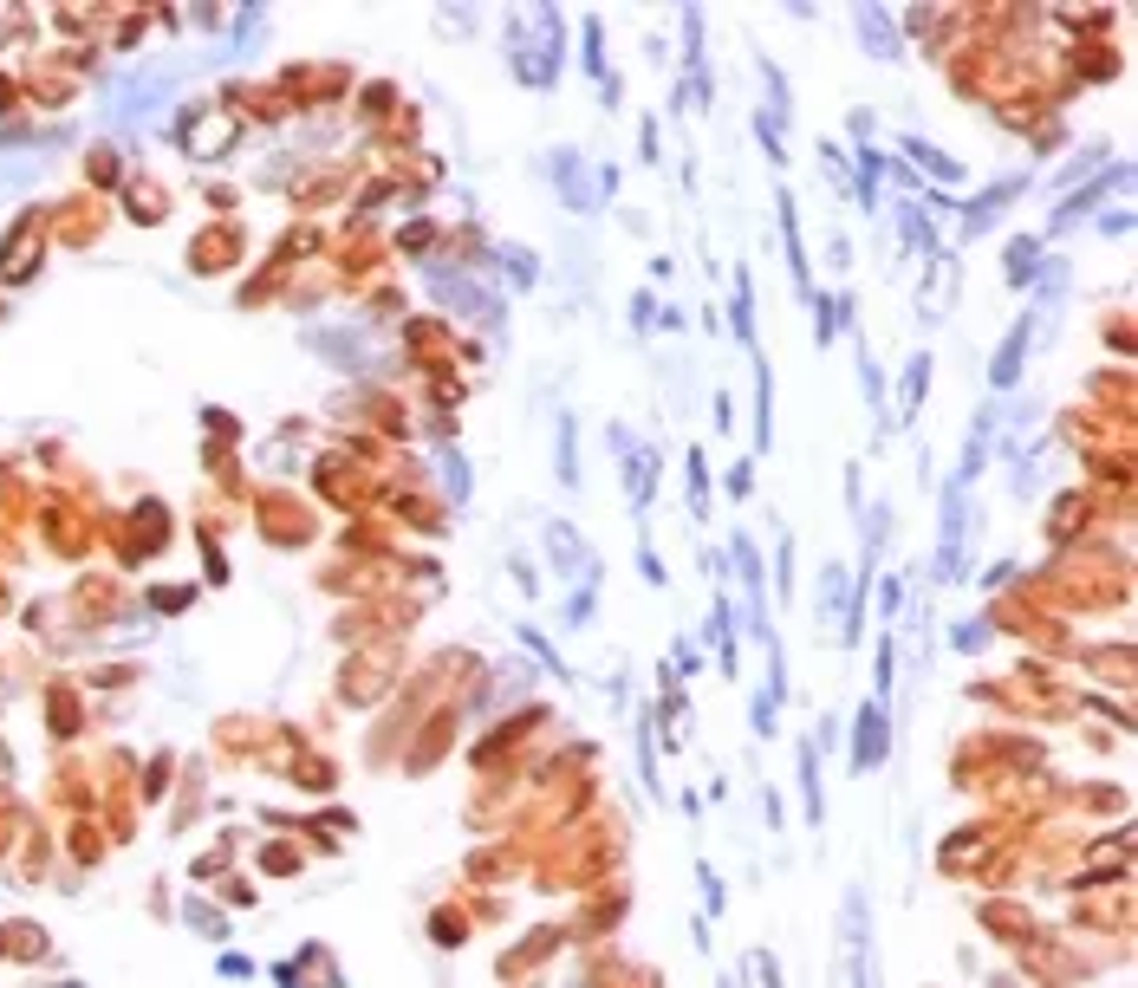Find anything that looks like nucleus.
Here are the masks:
<instances>
[{
    "label": "nucleus",
    "instance_id": "40",
    "mask_svg": "<svg viewBox=\"0 0 1138 988\" xmlns=\"http://www.w3.org/2000/svg\"><path fill=\"white\" fill-rule=\"evenodd\" d=\"M983 638H990V625H976V618L956 625V650H983Z\"/></svg>",
    "mask_w": 1138,
    "mask_h": 988
},
{
    "label": "nucleus",
    "instance_id": "14",
    "mask_svg": "<svg viewBox=\"0 0 1138 988\" xmlns=\"http://www.w3.org/2000/svg\"><path fill=\"white\" fill-rule=\"evenodd\" d=\"M1126 176H1132V169H1126V163H1113V169H1106V176H1099L1093 189H1080V196H1074V202H1060V215L1047 222V235H1067L1074 222H1087V208H1093V202L1106 196V189H1126Z\"/></svg>",
    "mask_w": 1138,
    "mask_h": 988
},
{
    "label": "nucleus",
    "instance_id": "15",
    "mask_svg": "<svg viewBox=\"0 0 1138 988\" xmlns=\"http://www.w3.org/2000/svg\"><path fill=\"white\" fill-rule=\"evenodd\" d=\"M924 384H931V351H911V364H904V378H898V423H917V410H924ZM891 423V430H898Z\"/></svg>",
    "mask_w": 1138,
    "mask_h": 988
},
{
    "label": "nucleus",
    "instance_id": "6",
    "mask_svg": "<svg viewBox=\"0 0 1138 988\" xmlns=\"http://www.w3.org/2000/svg\"><path fill=\"white\" fill-rule=\"evenodd\" d=\"M956 294H963V260H956L950 247L924 254V280H917V326H943V319H950V306H956Z\"/></svg>",
    "mask_w": 1138,
    "mask_h": 988
},
{
    "label": "nucleus",
    "instance_id": "32",
    "mask_svg": "<svg viewBox=\"0 0 1138 988\" xmlns=\"http://www.w3.org/2000/svg\"><path fill=\"white\" fill-rule=\"evenodd\" d=\"M742 969L755 976V988H788V982H781V963H775L768 949H748V956H742Z\"/></svg>",
    "mask_w": 1138,
    "mask_h": 988
},
{
    "label": "nucleus",
    "instance_id": "3",
    "mask_svg": "<svg viewBox=\"0 0 1138 988\" xmlns=\"http://www.w3.org/2000/svg\"><path fill=\"white\" fill-rule=\"evenodd\" d=\"M546 176H553V189H560V202H566L573 215H593L598 202H605L612 189H618V169L605 163V169L593 176L580 150H553V156H546Z\"/></svg>",
    "mask_w": 1138,
    "mask_h": 988
},
{
    "label": "nucleus",
    "instance_id": "8",
    "mask_svg": "<svg viewBox=\"0 0 1138 988\" xmlns=\"http://www.w3.org/2000/svg\"><path fill=\"white\" fill-rule=\"evenodd\" d=\"M729 553H736V573H742V593H748V625H755L748 638L768 650V644H775V625H768V573H761V559H755V541H748V534H736Z\"/></svg>",
    "mask_w": 1138,
    "mask_h": 988
},
{
    "label": "nucleus",
    "instance_id": "4",
    "mask_svg": "<svg viewBox=\"0 0 1138 988\" xmlns=\"http://www.w3.org/2000/svg\"><path fill=\"white\" fill-rule=\"evenodd\" d=\"M963 546H970V488L943 482V527H937V553H931V579L937 586L963 579Z\"/></svg>",
    "mask_w": 1138,
    "mask_h": 988
},
{
    "label": "nucleus",
    "instance_id": "2",
    "mask_svg": "<svg viewBox=\"0 0 1138 988\" xmlns=\"http://www.w3.org/2000/svg\"><path fill=\"white\" fill-rule=\"evenodd\" d=\"M852 988H879V956H872V904L865 891H845L840 897V963H833V982Z\"/></svg>",
    "mask_w": 1138,
    "mask_h": 988
},
{
    "label": "nucleus",
    "instance_id": "20",
    "mask_svg": "<svg viewBox=\"0 0 1138 988\" xmlns=\"http://www.w3.org/2000/svg\"><path fill=\"white\" fill-rule=\"evenodd\" d=\"M813 312H820V326H813V339H820V346H833V339H840L845 326H852V294H813Z\"/></svg>",
    "mask_w": 1138,
    "mask_h": 988
},
{
    "label": "nucleus",
    "instance_id": "25",
    "mask_svg": "<svg viewBox=\"0 0 1138 988\" xmlns=\"http://www.w3.org/2000/svg\"><path fill=\"white\" fill-rule=\"evenodd\" d=\"M553 469H560V482H566V488H580V430H573V416H560V443H553Z\"/></svg>",
    "mask_w": 1138,
    "mask_h": 988
},
{
    "label": "nucleus",
    "instance_id": "1",
    "mask_svg": "<svg viewBox=\"0 0 1138 988\" xmlns=\"http://www.w3.org/2000/svg\"><path fill=\"white\" fill-rule=\"evenodd\" d=\"M560 59H566V20H560V7H527V13L508 20V72L527 92L560 85Z\"/></svg>",
    "mask_w": 1138,
    "mask_h": 988
},
{
    "label": "nucleus",
    "instance_id": "22",
    "mask_svg": "<svg viewBox=\"0 0 1138 988\" xmlns=\"http://www.w3.org/2000/svg\"><path fill=\"white\" fill-rule=\"evenodd\" d=\"M904 150L917 156V169L931 176V183H963V163L950 156V150H937V144H924V137H904Z\"/></svg>",
    "mask_w": 1138,
    "mask_h": 988
},
{
    "label": "nucleus",
    "instance_id": "9",
    "mask_svg": "<svg viewBox=\"0 0 1138 988\" xmlns=\"http://www.w3.org/2000/svg\"><path fill=\"white\" fill-rule=\"evenodd\" d=\"M885 748H891V702H865L859 709V741H852V774H872L885 768Z\"/></svg>",
    "mask_w": 1138,
    "mask_h": 988
},
{
    "label": "nucleus",
    "instance_id": "39",
    "mask_svg": "<svg viewBox=\"0 0 1138 988\" xmlns=\"http://www.w3.org/2000/svg\"><path fill=\"white\" fill-rule=\"evenodd\" d=\"M638 774H644V788L657 793V768H650V722H644V735H638Z\"/></svg>",
    "mask_w": 1138,
    "mask_h": 988
},
{
    "label": "nucleus",
    "instance_id": "23",
    "mask_svg": "<svg viewBox=\"0 0 1138 988\" xmlns=\"http://www.w3.org/2000/svg\"><path fill=\"white\" fill-rule=\"evenodd\" d=\"M729 326H736V346L742 351H761L755 346V274L748 267H736V319Z\"/></svg>",
    "mask_w": 1138,
    "mask_h": 988
},
{
    "label": "nucleus",
    "instance_id": "16",
    "mask_svg": "<svg viewBox=\"0 0 1138 988\" xmlns=\"http://www.w3.org/2000/svg\"><path fill=\"white\" fill-rule=\"evenodd\" d=\"M748 358H755V449L768 455L775 449V371L761 351H748Z\"/></svg>",
    "mask_w": 1138,
    "mask_h": 988
},
{
    "label": "nucleus",
    "instance_id": "34",
    "mask_svg": "<svg viewBox=\"0 0 1138 988\" xmlns=\"http://www.w3.org/2000/svg\"><path fill=\"white\" fill-rule=\"evenodd\" d=\"M820 163H827V183H833V189H845V176H852V163H845V150L833 144V137H820Z\"/></svg>",
    "mask_w": 1138,
    "mask_h": 988
},
{
    "label": "nucleus",
    "instance_id": "37",
    "mask_svg": "<svg viewBox=\"0 0 1138 988\" xmlns=\"http://www.w3.org/2000/svg\"><path fill=\"white\" fill-rule=\"evenodd\" d=\"M872 690H879V702H891V631H885V644H879V657H872Z\"/></svg>",
    "mask_w": 1138,
    "mask_h": 988
},
{
    "label": "nucleus",
    "instance_id": "36",
    "mask_svg": "<svg viewBox=\"0 0 1138 988\" xmlns=\"http://www.w3.org/2000/svg\"><path fill=\"white\" fill-rule=\"evenodd\" d=\"M788 573H793V541L781 534V541H775V586H781V605L793 598V579H788Z\"/></svg>",
    "mask_w": 1138,
    "mask_h": 988
},
{
    "label": "nucleus",
    "instance_id": "33",
    "mask_svg": "<svg viewBox=\"0 0 1138 988\" xmlns=\"http://www.w3.org/2000/svg\"><path fill=\"white\" fill-rule=\"evenodd\" d=\"M580 33H586V72L605 85V79H612V72H605V27H598V20H586Z\"/></svg>",
    "mask_w": 1138,
    "mask_h": 988
},
{
    "label": "nucleus",
    "instance_id": "35",
    "mask_svg": "<svg viewBox=\"0 0 1138 988\" xmlns=\"http://www.w3.org/2000/svg\"><path fill=\"white\" fill-rule=\"evenodd\" d=\"M755 137H761V150H768L775 163H788V137H781V124H775V117H761V111H755Z\"/></svg>",
    "mask_w": 1138,
    "mask_h": 988
},
{
    "label": "nucleus",
    "instance_id": "45",
    "mask_svg": "<svg viewBox=\"0 0 1138 988\" xmlns=\"http://www.w3.org/2000/svg\"><path fill=\"white\" fill-rule=\"evenodd\" d=\"M632 326H638V332L650 326V294H638V299H632Z\"/></svg>",
    "mask_w": 1138,
    "mask_h": 988
},
{
    "label": "nucleus",
    "instance_id": "46",
    "mask_svg": "<svg viewBox=\"0 0 1138 988\" xmlns=\"http://www.w3.org/2000/svg\"><path fill=\"white\" fill-rule=\"evenodd\" d=\"M716 988H736V982H729V976H722V982H716Z\"/></svg>",
    "mask_w": 1138,
    "mask_h": 988
},
{
    "label": "nucleus",
    "instance_id": "41",
    "mask_svg": "<svg viewBox=\"0 0 1138 988\" xmlns=\"http://www.w3.org/2000/svg\"><path fill=\"white\" fill-rule=\"evenodd\" d=\"M443 469H449V494L462 501V494H469V482H462V455H455V449H443Z\"/></svg>",
    "mask_w": 1138,
    "mask_h": 988
},
{
    "label": "nucleus",
    "instance_id": "18",
    "mask_svg": "<svg viewBox=\"0 0 1138 988\" xmlns=\"http://www.w3.org/2000/svg\"><path fill=\"white\" fill-rule=\"evenodd\" d=\"M781 247H788V274H793V287L813 299V274H807V247H800V215H793V189H781Z\"/></svg>",
    "mask_w": 1138,
    "mask_h": 988
},
{
    "label": "nucleus",
    "instance_id": "12",
    "mask_svg": "<svg viewBox=\"0 0 1138 988\" xmlns=\"http://www.w3.org/2000/svg\"><path fill=\"white\" fill-rule=\"evenodd\" d=\"M852 27H859V40H865V52L879 65H898L904 59V33H898V20H891L885 7H852Z\"/></svg>",
    "mask_w": 1138,
    "mask_h": 988
},
{
    "label": "nucleus",
    "instance_id": "5",
    "mask_svg": "<svg viewBox=\"0 0 1138 988\" xmlns=\"http://www.w3.org/2000/svg\"><path fill=\"white\" fill-rule=\"evenodd\" d=\"M423 280H430V294L449 299V306H455L462 319H475L482 332H501V299L489 294V287L462 280V274H455V267H443V260H430V267H423Z\"/></svg>",
    "mask_w": 1138,
    "mask_h": 988
},
{
    "label": "nucleus",
    "instance_id": "27",
    "mask_svg": "<svg viewBox=\"0 0 1138 988\" xmlns=\"http://www.w3.org/2000/svg\"><path fill=\"white\" fill-rule=\"evenodd\" d=\"M879 176H885V150H859V208H879Z\"/></svg>",
    "mask_w": 1138,
    "mask_h": 988
},
{
    "label": "nucleus",
    "instance_id": "10",
    "mask_svg": "<svg viewBox=\"0 0 1138 988\" xmlns=\"http://www.w3.org/2000/svg\"><path fill=\"white\" fill-rule=\"evenodd\" d=\"M1035 312H1022L1015 326H1008V339L995 346L990 358V391H1015V378H1022V364H1028V346H1035Z\"/></svg>",
    "mask_w": 1138,
    "mask_h": 988
},
{
    "label": "nucleus",
    "instance_id": "42",
    "mask_svg": "<svg viewBox=\"0 0 1138 988\" xmlns=\"http://www.w3.org/2000/svg\"><path fill=\"white\" fill-rule=\"evenodd\" d=\"M748 488H755V462H736V469H729V494L742 501Z\"/></svg>",
    "mask_w": 1138,
    "mask_h": 988
},
{
    "label": "nucleus",
    "instance_id": "21",
    "mask_svg": "<svg viewBox=\"0 0 1138 988\" xmlns=\"http://www.w3.org/2000/svg\"><path fill=\"white\" fill-rule=\"evenodd\" d=\"M800 788H807V826H827V788H820V748L800 741Z\"/></svg>",
    "mask_w": 1138,
    "mask_h": 988
},
{
    "label": "nucleus",
    "instance_id": "30",
    "mask_svg": "<svg viewBox=\"0 0 1138 988\" xmlns=\"http://www.w3.org/2000/svg\"><path fill=\"white\" fill-rule=\"evenodd\" d=\"M7 254L20 260V267H13V280H27V274H33V254H40V222H20V228H13V241H7Z\"/></svg>",
    "mask_w": 1138,
    "mask_h": 988
},
{
    "label": "nucleus",
    "instance_id": "28",
    "mask_svg": "<svg viewBox=\"0 0 1138 988\" xmlns=\"http://www.w3.org/2000/svg\"><path fill=\"white\" fill-rule=\"evenodd\" d=\"M495 254H501V267H508V280H514V287H534V280H541V260H534V247L501 241Z\"/></svg>",
    "mask_w": 1138,
    "mask_h": 988
},
{
    "label": "nucleus",
    "instance_id": "43",
    "mask_svg": "<svg viewBox=\"0 0 1138 988\" xmlns=\"http://www.w3.org/2000/svg\"><path fill=\"white\" fill-rule=\"evenodd\" d=\"M755 735H775V702L755 696Z\"/></svg>",
    "mask_w": 1138,
    "mask_h": 988
},
{
    "label": "nucleus",
    "instance_id": "17",
    "mask_svg": "<svg viewBox=\"0 0 1138 988\" xmlns=\"http://www.w3.org/2000/svg\"><path fill=\"white\" fill-rule=\"evenodd\" d=\"M176 137H183V150H189V156H222V150L235 144V124H228V117H215V124H202V111H189Z\"/></svg>",
    "mask_w": 1138,
    "mask_h": 988
},
{
    "label": "nucleus",
    "instance_id": "13",
    "mask_svg": "<svg viewBox=\"0 0 1138 988\" xmlns=\"http://www.w3.org/2000/svg\"><path fill=\"white\" fill-rule=\"evenodd\" d=\"M546 546H553V559H560V573H566V579H573V566H580V579H598V553L580 541L566 521H553V527H546Z\"/></svg>",
    "mask_w": 1138,
    "mask_h": 988
},
{
    "label": "nucleus",
    "instance_id": "11",
    "mask_svg": "<svg viewBox=\"0 0 1138 988\" xmlns=\"http://www.w3.org/2000/svg\"><path fill=\"white\" fill-rule=\"evenodd\" d=\"M1022 189H1028V176H1002V183H990L983 196H976V202H970V208H963V241H976V235H990L995 222H1002V208H1008V202L1022 196Z\"/></svg>",
    "mask_w": 1138,
    "mask_h": 988
},
{
    "label": "nucleus",
    "instance_id": "31",
    "mask_svg": "<svg viewBox=\"0 0 1138 988\" xmlns=\"http://www.w3.org/2000/svg\"><path fill=\"white\" fill-rule=\"evenodd\" d=\"M684 469H690V514L703 521V514H709V469H703V449L684 455Z\"/></svg>",
    "mask_w": 1138,
    "mask_h": 988
},
{
    "label": "nucleus",
    "instance_id": "7",
    "mask_svg": "<svg viewBox=\"0 0 1138 988\" xmlns=\"http://www.w3.org/2000/svg\"><path fill=\"white\" fill-rule=\"evenodd\" d=\"M612 449H618V462H625V501H632V514H644V507H650V494H657V475H664V449L638 443L625 423L612 430Z\"/></svg>",
    "mask_w": 1138,
    "mask_h": 988
},
{
    "label": "nucleus",
    "instance_id": "44",
    "mask_svg": "<svg viewBox=\"0 0 1138 988\" xmlns=\"http://www.w3.org/2000/svg\"><path fill=\"white\" fill-rule=\"evenodd\" d=\"M736 423V403H729V391H716V430H729Z\"/></svg>",
    "mask_w": 1138,
    "mask_h": 988
},
{
    "label": "nucleus",
    "instance_id": "24",
    "mask_svg": "<svg viewBox=\"0 0 1138 988\" xmlns=\"http://www.w3.org/2000/svg\"><path fill=\"white\" fill-rule=\"evenodd\" d=\"M845 598H852V573H845L840 559H827V573H820V618L833 625V611L845 618Z\"/></svg>",
    "mask_w": 1138,
    "mask_h": 988
},
{
    "label": "nucleus",
    "instance_id": "38",
    "mask_svg": "<svg viewBox=\"0 0 1138 988\" xmlns=\"http://www.w3.org/2000/svg\"><path fill=\"white\" fill-rule=\"evenodd\" d=\"M696 878H703V891H709L703 904H709V917H716V910L729 904V897H722V878H716V865H696Z\"/></svg>",
    "mask_w": 1138,
    "mask_h": 988
},
{
    "label": "nucleus",
    "instance_id": "19",
    "mask_svg": "<svg viewBox=\"0 0 1138 988\" xmlns=\"http://www.w3.org/2000/svg\"><path fill=\"white\" fill-rule=\"evenodd\" d=\"M898 241H904V254H937V222L924 215V202H898Z\"/></svg>",
    "mask_w": 1138,
    "mask_h": 988
},
{
    "label": "nucleus",
    "instance_id": "29",
    "mask_svg": "<svg viewBox=\"0 0 1138 988\" xmlns=\"http://www.w3.org/2000/svg\"><path fill=\"white\" fill-rule=\"evenodd\" d=\"M1035 260H1040V235H1022L1008 247V287H1028L1035 280Z\"/></svg>",
    "mask_w": 1138,
    "mask_h": 988
},
{
    "label": "nucleus",
    "instance_id": "26",
    "mask_svg": "<svg viewBox=\"0 0 1138 988\" xmlns=\"http://www.w3.org/2000/svg\"><path fill=\"white\" fill-rule=\"evenodd\" d=\"M755 72H761V92H768V104H761V117H781V131H788V104H793V92H788V79H781V72H775V65H768V59H761V65H755Z\"/></svg>",
    "mask_w": 1138,
    "mask_h": 988
}]
</instances>
